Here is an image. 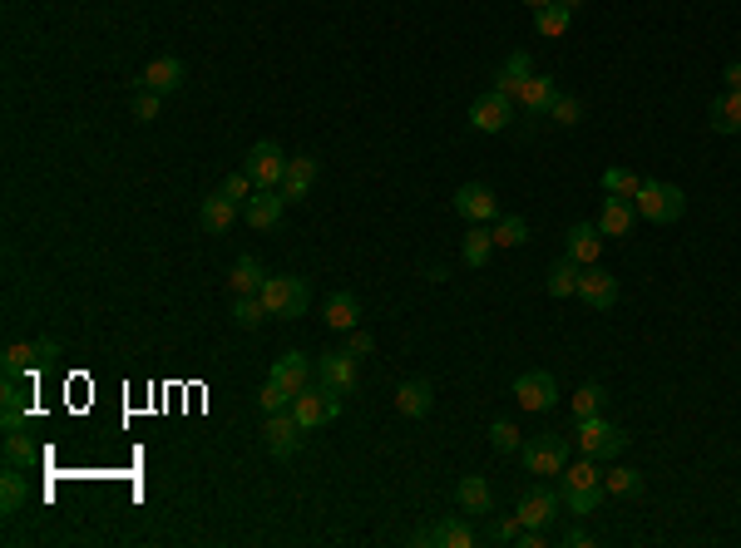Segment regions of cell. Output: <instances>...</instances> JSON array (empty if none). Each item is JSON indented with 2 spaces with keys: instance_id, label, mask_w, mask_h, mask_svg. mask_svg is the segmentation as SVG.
<instances>
[{
  "instance_id": "41",
  "label": "cell",
  "mask_w": 741,
  "mask_h": 548,
  "mask_svg": "<svg viewBox=\"0 0 741 548\" xmlns=\"http://www.w3.org/2000/svg\"><path fill=\"white\" fill-rule=\"evenodd\" d=\"M262 316H272L267 307H262V297H238V302H233V321L247 326V331H252V326H262Z\"/></svg>"
},
{
  "instance_id": "31",
  "label": "cell",
  "mask_w": 741,
  "mask_h": 548,
  "mask_svg": "<svg viewBox=\"0 0 741 548\" xmlns=\"http://www.w3.org/2000/svg\"><path fill=\"white\" fill-rule=\"evenodd\" d=\"M569 20H574V5H564V0H554V5H539V10H534V30H539V35H549V40H554V35H564V30H569Z\"/></svg>"
},
{
  "instance_id": "17",
  "label": "cell",
  "mask_w": 741,
  "mask_h": 548,
  "mask_svg": "<svg viewBox=\"0 0 741 548\" xmlns=\"http://www.w3.org/2000/svg\"><path fill=\"white\" fill-rule=\"evenodd\" d=\"M554 99H559V79H554V75H534L524 89H519V99H514V104H519L529 119H549Z\"/></svg>"
},
{
  "instance_id": "53",
  "label": "cell",
  "mask_w": 741,
  "mask_h": 548,
  "mask_svg": "<svg viewBox=\"0 0 741 548\" xmlns=\"http://www.w3.org/2000/svg\"><path fill=\"white\" fill-rule=\"evenodd\" d=\"M524 5H534V10H539V5H554V0H524Z\"/></svg>"
},
{
  "instance_id": "25",
  "label": "cell",
  "mask_w": 741,
  "mask_h": 548,
  "mask_svg": "<svg viewBox=\"0 0 741 548\" xmlns=\"http://www.w3.org/2000/svg\"><path fill=\"white\" fill-rule=\"evenodd\" d=\"M534 79V60H529V50H509V60L499 65V94H509V99H519V89Z\"/></svg>"
},
{
  "instance_id": "44",
  "label": "cell",
  "mask_w": 741,
  "mask_h": 548,
  "mask_svg": "<svg viewBox=\"0 0 741 548\" xmlns=\"http://www.w3.org/2000/svg\"><path fill=\"white\" fill-rule=\"evenodd\" d=\"M490 445L499 450V455H509V450H519L524 440H519V430H514L509 420H494V425H490Z\"/></svg>"
},
{
  "instance_id": "21",
  "label": "cell",
  "mask_w": 741,
  "mask_h": 548,
  "mask_svg": "<svg viewBox=\"0 0 741 548\" xmlns=\"http://www.w3.org/2000/svg\"><path fill=\"white\" fill-rule=\"evenodd\" d=\"M144 89H154V94H173L178 84H183V60L178 55H159V60H149L144 65V75H139Z\"/></svg>"
},
{
  "instance_id": "4",
  "label": "cell",
  "mask_w": 741,
  "mask_h": 548,
  "mask_svg": "<svg viewBox=\"0 0 741 548\" xmlns=\"http://www.w3.org/2000/svg\"><path fill=\"white\" fill-rule=\"evenodd\" d=\"M302 420L292 415V410H272L267 415V425H262V445H267V455L272 460H292L297 450H302Z\"/></svg>"
},
{
  "instance_id": "20",
  "label": "cell",
  "mask_w": 741,
  "mask_h": 548,
  "mask_svg": "<svg viewBox=\"0 0 741 548\" xmlns=\"http://www.w3.org/2000/svg\"><path fill=\"white\" fill-rule=\"evenodd\" d=\"M415 544H430V548H470L475 544V529L465 519H440L430 524L425 534H415Z\"/></svg>"
},
{
  "instance_id": "34",
  "label": "cell",
  "mask_w": 741,
  "mask_h": 548,
  "mask_svg": "<svg viewBox=\"0 0 741 548\" xmlns=\"http://www.w3.org/2000/svg\"><path fill=\"white\" fill-rule=\"evenodd\" d=\"M603 489H608L613 499H638V494L648 489V479L638 470H608L603 474Z\"/></svg>"
},
{
  "instance_id": "24",
  "label": "cell",
  "mask_w": 741,
  "mask_h": 548,
  "mask_svg": "<svg viewBox=\"0 0 741 548\" xmlns=\"http://www.w3.org/2000/svg\"><path fill=\"white\" fill-rule=\"evenodd\" d=\"M455 499H460L465 514H494V489L485 474H465V479L455 484Z\"/></svg>"
},
{
  "instance_id": "32",
  "label": "cell",
  "mask_w": 741,
  "mask_h": 548,
  "mask_svg": "<svg viewBox=\"0 0 741 548\" xmlns=\"http://www.w3.org/2000/svg\"><path fill=\"white\" fill-rule=\"evenodd\" d=\"M490 233H494V247H524L529 242V223L519 213H499Z\"/></svg>"
},
{
  "instance_id": "10",
  "label": "cell",
  "mask_w": 741,
  "mask_h": 548,
  "mask_svg": "<svg viewBox=\"0 0 741 548\" xmlns=\"http://www.w3.org/2000/svg\"><path fill=\"white\" fill-rule=\"evenodd\" d=\"M60 356V346L45 336V341H10L5 346V376L10 381H20L25 371H35V366H45V361H55Z\"/></svg>"
},
{
  "instance_id": "52",
  "label": "cell",
  "mask_w": 741,
  "mask_h": 548,
  "mask_svg": "<svg viewBox=\"0 0 741 548\" xmlns=\"http://www.w3.org/2000/svg\"><path fill=\"white\" fill-rule=\"evenodd\" d=\"M722 79H727V89H741V65H727V70H722Z\"/></svg>"
},
{
  "instance_id": "11",
  "label": "cell",
  "mask_w": 741,
  "mask_h": 548,
  "mask_svg": "<svg viewBox=\"0 0 741 548\" xmlns=\"http://www.w3.org/2000/svg\"><path fill=\"white\" fill-rule=\"evenodd\" d=\"M282 213H287V198H282V188H257V193H252V198L243 203L247 228H257V233H272V228L282 223Z\"/></svg>"
},
{
  "instance_id": "36",
  "label": "cell",
  "mask_w": 741,
  "mask_h": 548,
  "mask_svg": "<svg viewBox=\"0 0 741 548\" xmlns=\"http://www.w3.org/2000/svg\"><path fill=\"white\" fill-rule=\"evenodd\" d=\"M588 484H603V474L593 470L588 455L578 465H564V474H559V494H574V489H588Z\"/></svg>"
},
{
  "instance_id": "26",
  "label": "cell",
  "mask_w": 741,
  "mask_h": 548,
  "mask_svg": "<svg viewBox=\"0 0 741 548\" xmlns=\"http://www.w3.org/2000/svg\"><path fill=\"white\" fill-rule=\"evenodd\" d=\"M322 321L331 331H351V326H361V302L351 292H331L327 307H322Z\"/></svg>"
},
{
  "instance_id": "29",
  "label": "cell",
  "mask_w": 741,
  "mask_h": 548,
  "mask_svg": "<svg viewBox=\"0 0 741 548\" xmlns=\"http://www.w3.org/2000/svg\"><path fill=\"white\" fill-rule=\"evenodd\" d=\"M262 282H267V272H262V262H257V257H238V262H233V272H228V287H233L238 297H257V292H262Z\"/></svg>"
},
{
  "instance_id": "27",
  "label": "cell",
  "mask_w": 741,
  "mask_h": 548,
  "mask_svg": "<svg viewBox=\"0 0 741 548\" xmlns=\"http://www.w3.org/2000/svg\"><path fill=\"white\" fill-rule=\"evenodd\" d=\"M707 119H712V129H717V134H741V89L717 94V99H712V109H707Z\"/></svg>"
},
{
  "instance_id": "7",
  "label": "cell",
  "mask_w": 741,
  "mask_h": 548,
  "mask_svg": "<svg viewBox=\"0 0 741 548\" xmlns=\"http://www.w3.org/2000/svg\"><path fill=\"white\" fill-rule=\"evenodd\" d=\"M578 302L583 307H593V312H613L618 307V277L608 272V267H583L578 272Z\"/></svg>"
},
{
  "instance_id": "12",
  "label": "cell",
  "mask_w": 741,
  "mask_h": 548,
  "mask_svg": "<svg viewBox=\"0 0 741 548\" xmlns=\"http://www.w3.org/2000/svg\"><path fill=\"white\" fill-rule=\"evenodd\" d=\"M514 400H519L524 410H554V405H559V381H554L549 371H524V376L514 381Z\"/></svg>"
},
{
  "instance_id": "19",
  "label": "cell",
  "mask_w": 741,
  "mask_h": 548,
  "mask_svg": "<svg viewBox=\"0 0 741 548\" xmlns=\"http://www.w3.org/2000/svg\"><path fill=\"white\" fill-rule=\"evenodd\" d=\"M564 257H574L578 267H593L603 257V233L598 223H574L569 228V242H564Z\"/></svg>"
},
{
  "instance_id": "48",
  "label": "cell",
  "mask_w": 741,
  "mask_h": 548,
  "mask_svg": "<svg viewBox=\"0 0 741 548\" xmlns=\"http://www.w3.org/2000/svg\"><path fill=\"white\" fill-rule=\"evenodd\" d=\"M346 351H351L356 361H361V356H371V351H376V341H371V331H361V326H351V331H346Z\"/></svg>"
},
{
  "instance_id": "38",
  "label": "cell",
  "mask_w": 741,
  "mask_h": 548,
  "mask_svg": "<svg viewBox=\"0 0 741 548\" xmlns=\"http://www.w3.org/2000/svg\"><path fill=\"white\" fill-rule=\"evenodd\" d=\"M25 494H30V489H25V474H15V465H10V474L0 479V509H5V514H20Z\"/></svg>"
},
{
  "instance_id": "3",
  "label": "cell",
  "mask_w": 741,
  "mask_h": 548,
  "mask_svg": "<svg viewBox=\"0 0 741 548\" xmlns=\"http://www.w3.org/2000/svg\"><path fill=\"white\" fill-rule=\"evenodd\" d=\"M257 297H262V307H267L272 316L292 321V316H307V302H312V287H307L302 277H267Z\"/></svg>"
},
{
  "instance_id": "39",
  "label": "cell",
  "mask_w": 741,
  "mask_h": 548,
  "mask_svg": "<svg viewBox=\"0 0 741 548\" xmlns=\"http://www.w3.org/2000/svg\"><path fill=\"white\" fill-rule=\"evenodd\" d=\"M603 494H608L603 484H588V489H574V494H559V499L569 504V514H593V509L603 504Z\"/></svg>"
},
{
  "instance_id": "43",
  "label": "cell",
  "mask_w": 741,
  "mask_h": 548,
  "mask_svg": "<svg viewBox=\"0 0 741 548\" xmlns=\"http://www.w3.org/2000/svg\"><path fill=\"white\" fill-rule=\"evenodd\" d=\"M257 400H262V415H272V410H292V391H287V386H277L272 376H267V386H262Z\"/></svg>"
},
{
  "instance_id": "9",
  "label": "cell",
  "mask_w": 741,
  "mask_h": 548,
  "mask_svg": "<svg viewBox=\"0 0 741 548\" xmlns=\"http://www.w3.org/2000/svg\"><path fill=\"white\" fill-rule=\"evenodd\" d=\"M509 119H514V99L499 94V89L480 94V99L470 104V129H480V134H504Z\"/></svg>"
},
{
  "instance_id": "2",
  "label": "cell",
  "mask_w": 741,
  "mask_h": 548,
  "mask_svg": "<svg viewBox=\"0 0 741 548\" xmlns=\"http://www.w3.org/2000/svg\"><path fill=\"white\" fill-rule=\"evenodd\" d=\"M633 208H638V218H648V223H677V218L687 213V193H682L677 183H648V178H643Z\"/></svg>"
},
{
  "instance_id": "8",
  "label": "cell",
  "mask_w": 741,
  "mask_h": 548,
  "mask_svg": "<svg viewBox=\"0 0 741 548\" xmlns=\"http://www.w3.org/2000/svg\"><path fill=\"white\" fill-rule=\"evenodd\" d=\"M243 173L257 183V188H282V173H287V154L272 144V139H262V144H252L247 149V163Z\"/></svg>"
},
{
  "instance_id": "1",
  "label": "cell",
  "mask_w": 741,
  "mask_h": 548,
  "mask_svg": "<svg viewBox=\"0 0 741 548\" xmlns=\"http://www.w3.org/2000/svg\"><path fill=\"white\" fill-rule=\"evenodd\" d=\"M574 440H578V450L588 455V460H618L623 450H628V430L623 425H613V420H603V415H583L578 420V430H574Z\"/></svg>"
},
{
  "instance_id": "14",
  "label": "cell",
  "mask_w": 741,
  "mask_h": 548,
  "mask_svg": "<svg viewBox=\"0 0 741 548\" xmlns=\"http://www.w3.org/2000/svg\"><path fill=\"white\" fill-rule=\"evenodd\" d=\"M455 213L470 218V223H494V218H499V198H494L490 183H460V193H455Z\"/></svg>"
},
{
  "instance_id": "40",
  "label": "cell",
  "mask_w": 741,
  "mask_h": 548,
  "mask_svg": "<svg viewBox=\"0 0 741 548\" xmlns=\"http://www.w3.org/2000/svg\"><path fill=\"white\" fill-rule=\"evenodd\" d=\"M603 400H608V391H603L598 381L578 386V391H574V415H578V420H583V415H598V410H603Z\"/></svg>"
},
{
  "instance_id": "45",
  "label": "cell",
  "mask_w": 741,
  "mask_h": 548,
  "mask_svg": "<svg viewBox=\"0 0 741 548\" xmlns=\"http://www.w3.org/2000/svg\"><path fill=\"white\" fill-rule=\"evenodd\" d=\"M20 415H25V395H20V386L5 376V430H15Z\"/></svg>"
},
{
  "instance_id": "54",
  "label": "cell",
  "mask_w": 741,
  "mask_h": 548,
  "mask_svg": "<svg viewBox=\"0 0 741 548\" xmlns=\"http://www.w3.org/2000/svg\"><path fill=\"white\" fill-rule=\"evenodd\" d=\"M564 5H574V10H578V5H583V0H564Z\"/></svg>"
},
{
  "instance_id": "15",
  "label": "cell",
  "mask_w": 741,
  "mask_h": 548,
  "mask_svg": "<svg viewBox=\"0 0 741 548\" xmlns=\"http://www.w3.org/2000/svg\"><path fill=\"white\" fill-rule=\"evenodd\" d=\"M317 381L331 386V391L351 395L356 391V356H351V351H327V356H317Z\"/></svg>"
},
{
  "instance_id": "30",
  "label": "cell",
  "mask_w": 741,
  "mask_h": 548,
  "mask_svg": "<svg viewBox=\"0 0 741 548\" xmlns=\"http://www.w3.org/2000/svg\"><path fill=\"white\" fill-rule=\"evenodd\" d=\"M578 267L574 257H559L549 272H544V287H549V297H578Z\"/></svg>"
},
{
  "instance_id": "49",
  "label": "cell",
  "mask_w": 741,
  "mask_h": 548,
  "mask_svg": "<svg viewBox=\"0 0 741 548\" xmlns=\"http://www.w3.org/2000/svg\"><path fill=\"white\" fill-rule=\"evenodd\" d=\"M519 519H494V529H490V539L494 544H519Z\"/></svg>"
},
{
  "instance_id": "37",
  "label": "cell",
  "mask_w": 741,
  "mask_h": 548,
  "mask_svg": "<svg viewBox=\"0 0 741 548\" xmlns=\"http://www.w3.org/2000/svg\"><path fill=\"white\" fill-rule=\"evenodd\" d=\"M490 252H494V233L475 223V228L465 233V267H485V262H490Z\"/></svg>"
},
{
  "instance_id": "47",
  "label": "cell",
  "mask_w": 741,
  "mask_h": 548,
  "mask_svg": "<svg viewBox=\"0 0 741 548\" xmlns=\"http://www.w3.org/2000/svg\"><path fill=\"white\" fill-rule=\"evenodd\" d=\"M159 99H164V94L139 89V99H134V119H144V124H149V119H159Z\"/></svg>"
},
{
  "instance_id": "46",
  "label": "cell",
  "mask_w": 741,
  "mask_h": 548,
  "mask_svg": "<svg viewBox=\"0 0 741 548\" xmlns=\"http://www.w3.org/2000/svg\"><path fill=\"white\" fill-rule=\"evenodd\" d=\"M218 188H223V193H228V198H233V203H247V198H252V193H257V183H252V178H247V173H228V178H223V183H218Z\"/></svg>"
},
{
  "instance_id": "50",
  "label": "cell",
  "mask_w": 741,
  "mask_h": 548,
  "mask_svg": "<svg viewBox=\"0 0 741 548\" xmlns=\"http://www.w3.org/2000/svg\"><path fill=\"white\" fill-rule=\"evenodd\" d=\"M519 544H524V548H544V529H519Z\"/></svg>"
},
{
  "instance_id": "23",
  "label": "cell",
  "mask_w": 741,
  "mask_h": 548,
  "mask_svg": "<svg viewBox=\"0 0 741 548\" xmlns=\"http://www.w3.org/2000/svg\"><path fill=\"white\" fill-rule=\"evenodd\" d=\"M633 218H638V208H633L628 198H603V208H598V233L628 237L633 233Z\"/></svg>"
},
{
  "instance_id": "51",
  "label": "cell",
  "mask_w": 741,
  "mask_h": 548,
  "mask_svg": "<svg viewBox=\"0 0 741 548\" xmlns=\"http://www.w3.org/2000/svg\"><path fill=\"white\" fill-rule=\"evenodd\" d=\"M564 544H569V548H588V544H593V534H588V529H574Z\"/></svg>"
},
{
  "instance_id": "16",
  "label": "cell",
  "mask_w": 741,
  "mask_h": 548,
  "mask_svg": "<svg viewBox=\"0 0 741 548\" xmlns=\"http://www.w3.org/2000/svg\"><path fill=\"white\" fill-rule=\"evenodd\" d=\"M238 218H243V203H233L223 188H213V193L203 198V208H198V223H203V233H228Z\"/></svg>"
},
{
  "instance_id": "18",
  "label": "cell",
  "mask_w": 741,
  "mask_h": 548,
  "mask_svg": "<svg viewBox=\"0 0 741 548\" xmlns=\"http://www.w3.org/2000/svg\"><path fill=\"white\" fill-rule=\"evenodd\" d=\"M312 183H317V158H312V154L287 158V173H282V198H287V203H302V198L312 193Z\"/></svg>"
},
{
  "instance_id": "6",
  "label": "cell",
  "mask_w": 741,
  "mask_h": 548,
  "mask_svg": "<svg viewBox=\"0 0 741 548\" xmlns=\"http://www.w3.org/2000/svg\"><path fill=\"white\" fill-rule=\"evenodd\" d=\"M519 455H524V470L529 474H564V465H569V440L564 435H539V440H524Z\"/></svg>"
},
{
  "instance_id": "22",
  "label": "cell",
  "mask_w": 741,
  "mask_h": 548,
  "mask_svg": "<svg viewBox=\"0 0 741 548\" xmlns=\"http://www.w3.org/2000/svg\"><path fill=\"white\" fill-rule=\"evenodd\" d=\"M272 381L277 386H287L292 391V400L312 386V366H307V356L302 351H287V356H277V366H272Z\"/></svg>"
},
{
  "instance_id": "13",
  "label": "cell",
  "mask_w": 741,
  "mask_h": 548,
  "mask_svg": "<svg viewBox=\"0 0 741 548\" xmlns=\"http://www.w3.org/2000/svg\"><path fill=\"white\" fill-rule=\"evenodd\" d=\"M554 514H559V494H554V489H524L519 504H514V519H519L524 529H549Z\"/></svg>"
},
{
  "instance_id": "5",
  "label": "cell",
  "mask_w": 741,
  "mask_h": 548,
  "mask_svg": "<svg viewBox=\"0 0 741 548\" xmlns=\"http://www.w3.org/2000/svg\"><path fill=\"white\" fill-rule=\"evenodd\" d=\"M292 415L302 420V430H317V425H331L336 415H341V391H331V386H307V391L292 400Z\"/></svg>"
},
{
  "instance_id": "33",
  "label": "cell",
  "mask_w": 741,
  "mask_h": 548,
  "mask_svg": "<svg viewBox=\"0 0 741 548\" xmlns=\"http://www.w3.org/2000/svg\"><path fill=\"white\" fill-rule=\"evenodd\" d=\"M35 460H40V445H35V440L15 425V430L5 435V465H15V470H20V465H35Z\"/></svg>"
},
{
  "instance_id": "35",
  "label": "cell",
  "mask_w": 741,
  "mask_h": 548,
  "mask_svg": "<svg viewBox=\"0 0 741 548\" xmlns=\"http://www.w3.org/2000/svg\"><path fill=\"white\" fill-rule=\"evenodd\" d=\"M638 188H643V178H638L633 168H608V173H603V193H608V198H628V203H633Z\"/></svg>"
},
{
  "instance_id": "42",
  "label": "cell",
  "mask_w": 741,
  "mask_h": 548,
  "mask_svg": "<svg viewBox=\"0 0 741 548\" xmlns=\"http://www.w3.org/2000/svg\"><path fill=\"white\" fill-rule=\"evenodd\" d=\"M549 119H554V124H564V129H574L578 119H583V99L559 94V99H554V109H549Z\"/></svg>"
},
{
  "instance_id": "28",
  "label": "cell",
  "mask_w": 741,
  "mask_h": 548,
  "mask_svg": "<svg viewBox=\"0 0 741 548\" xmlns=\"http://www.w3.org/2000/svg\"><path fill=\"white\" fill-rule=\"evenodd\" d=\"M430 405H435L430 381H401V386H396V410H401V415L420 420V415H430Z\"/></svg>"
}]
</instances>
